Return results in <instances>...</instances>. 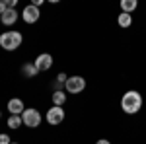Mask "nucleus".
Segmentation results:
<instances>
[{
	"mask_svg": "<svg viewBox=\"0 0 146 144\" xmlns=\"http://www.w3.org/2000/svg\"><path fill=\"white\" fill-rule=\"evenodd\" d=\"M66 80H68V76L64 72H58V76H56V82H58V84H66Z\"/></svg>",
	"mask_w": 146,
	"mask_h": 144,
	"instance_id": "obj_15",
	"label": "nucleus"
},
{
	"mask_svg": "<svg viewBox=\"0 0 146 144\" xmlns=\"http://www.w3.org/2000/svg\"><path fill=\"white\" fill-rule=\"evenodd\" d=\"M22 121H23L25 127L35 129V127H39V125H41V113L35 109V107H27V109L22 113Z\"/></svg>",
	"mask_w": 146,
	"mask_h": 144,
	"instance_id": "obj_3",
	"label": "nucleus"
},
{
	"mask_svg": "<svg viewBox=\"0 0 146 144\" xmlns=\"http://www.w3.org/2000/svg\"><path fill=\"white\" fill-rule=\"evenodd\" d=\"M45 119L49 125H60V123L64 121V109L62 107H58V105H53L51 109L47 111V115H45Z\"/></svg>",
	"mask_w": 146,
	"mask_h": 144,
	"instance_id": "obj_5",
	"label": "nucleus"
},
{
	"mask_svg": "<svg viewBox=\"0 0 146 144\" xmlns=\"http://www.w3.org/2000/svg\"><path fill=\"white\" fill-rule=\"evenodd\" d=\"M39 16H41V12H39V8L37 6H33V4H29V6H25L22 12V20L25 23H35L37 20H39Z\"/></svg>",
	"mask_w": 146,
	"mask_h": 144,
	"instance_id": "obj_6",
	"label": "nucleus"
},
{
	"mask_svg": "<svg viewBox=\"0 0 146 144\" xmlns=\"http://www.w3.org/2000/svg\"><path fill=\"white\" fill-rule=\"evenodd\" d=\"M96 144H111V142H109L107 138H100V140H98V142H96Z\"/></svg>",
	"mask_w": 146,
	"mask_h": 144,
	"instance_id": "obj_19",
	"label": "nucleus"
},
{
	"mask_svg": "<svg viewBox=\"0 0 146 144\" xmlns=\"http://www.w3.org/2000/svg\"><path fill=\"white\" fill-rule=\"evenodd\" d=\"M121 8H123L125 14H133L138 8V2L136 0H121Z\"/></svg>",
	"mask_w": 146,
	"mask_h": 144,
	"instance_id": "obj_11",
	"label": "nucleus"
},
{
	"mask_svg": "<svg viewBox=\"0 0 146 144\" xmlns=\"http://www.w3.org/2000/svg\"><path fill=\"white\" fill-rule=\"evenodd\" d=\"M8 10V6H6V2H0V16L4 14V12Z\"/></svg>",
	"mask_w": 146,
	"mask_h": 144,
	"instance_id": "obj_18",
	"label": "nucleus"
},
{
	"mask_svg": "<svg viewBox=\"0 0 146 144\" xmlns=\"http://www.w3.org/2000/svg\"><path fill=\"white\" fill-rule=\"evenodd\" d=\"M66 101V92H53V105H58V107H62V103Z\"/></svg>",
	"mask_w": 146,
	"mask_h": 144,
	"instance_id": "obj_13",
	"label": "nucleus"
},
{
	"mask_svg": "<svg viewBox=\"0 0 146 144\" xmlns=\"http://www.w3.org/2000/svg\"><path fill=\"white\" fill-rule=\"evenodd\" d=\"M4 2H6V6H8V8H14V10H16V4H18V0H4Z\"/></svg>",
	"mask_w": 146,
	"mask_h": 144,
	"instance_id": "obj_17",
	"label": "nucleus"
},
{
	"mask_svg": "<svg viewBox=\"0 0 146 144\" xmlns=\"http://www.w3.org/2000/svg\"><path fill=\"white\" fill-rule=\"evenodd\" d=\"M39 74V70L35 68L33 62H25V64H22V76L23 78H35Z\"/></svg>",
	"mask_w": 146,
	"mask_h": 144,
	"instance_id": "obj_10",
	"label": "nucleus"
},
{
	"mask_svg": "<svg viewBox=\"0 0 146 144\" xmlns=\"http://www.w3.org/2000/svg\"><path fill=\"white\" fill-rule=\"evenodd\" d=\"M8 111H10L12 115H22L23 111H25V105H23V101L20 98H12L8 101Z\"/></svg>",
	"mask_w": 146,
	"mask_h": 144,
	"instance_id": "obj_8",
	"label": "nucleus"
},
{
	"mask_svg": "<svg viewBox=\"0 0 146 144\" xmlns=\"http://www.w3.org/2000/svg\"><path fill=\"white\" fill-rule=\"evenodd\" d=\"M0 144H12V140H10V136L8 134H0Z\"/></svg>",
	"mask_w": 146,
	"mask_h": 144,
	"instance_id": "obj_16",
	"label": "nucleus"
},
{
	"mask_svg": "<svg viewBox=\"0 0 146 144\" xmlns=\"http://www.w3.org/2000/svg\"><path fill=\"white\" fill-rule=\"evenodd\" d=\"M22 125H23L22 115H10V117H8V127H10V129H20Z\"/></svg>",
	"mask_w": 146,
	"mask_h": 144,
	"instance_id": "obj_14",
	"label": "nucleus"
},
{
	"mask_svg": "<svg viewBox=\"0 0 146 144\" xmlns=\"http://www.w3.org/2000/svg\"><path fill=\"white\" fill-rule=\"evenodd\" d=\"M33 64H35V68H37L39 72H45V70H49V68L53 66V55H49V53H41V55L33 60Z\"/></svg>",
	"mask_w": 146,
	"mask_h": 144,
	"instance_id": "obj_7",
	"label": "nucleus"
},
{
	"mask_svg": "<svg viewBox=\"0 0 146 144\" xmlns=\"http://www.w3.org/2000/svg\"><path fill=\"white\" fill-rule=\"evenodd\" d=\"M142 107V96L136 92V90H129L125 92L123 98H121V109L127 113V115H135L138 113Z\"/></svg>",
	"mask_w": 146,
	"mask_h": 144,
	"instance_id": "obj_1",
	"label": "nucleus"
},
{
	"mask_svg": "<svg viewBox=\"0 0 146 144\" xmlns=\"http://www.w3.org/2000/svg\"><path fill=\"white\" fill-rule=\"evenodd\" d=\"M0 22L4 23V25H14V23L18 22V12L14 10V8H8V10L0 16Z\"/></svg>",
	"mask_w": 146,
	"mask_h": 144,
	"instance_id": "obj_9",
	"label": "nucleus"
},
{
	"mask_svg": "<svg viewBox=\"0 0 146 144\" xmlns=\"http://www.w3.org/2000/svg\"><path fill=\"white\" fill-rule=\"evenodd\" d=\"M84 90H86V80L82 76H68L66 84H64L66 94H82Z\"/></svg>",
	"mask_w": 146,
	"mask_h": 144,
	"instance_id": "obj_4",
	"label": "nucleus"
},
{
	"mask_svg": "<svg viewBox=\"0 0 146 144\" xmlns=\"http://www.w3.org/2000/svg\"><path fill=\"white\" fill-rule=\"evenodd\" d=\"M117 23H119L121 27H131V25H133V16H131V14L121 12V16L117 18Z\"/></svg>",
	"mask_w": 146,
	"mask_h": 144,
	"instance_id": "obj_12",
	"label": "nucleus"
},
{
	"mask_svg": "<svg viewBox=\"0 0 146 144\" xmlns=\"http://www.w3.org/2000/svg\"><path fill=\"white\" fill-rule=\"evenodd\" d=\"M12 144H18V142H12Z\"/></svg>",
	"mask_w": 146,
	"mask_h": 144,
	"instance_id": "obj_21",
	"label": "nucleus"
},
{
	"mask_svg": "<svg viewBox=\"0 0 146 144\" xmlns=\"http://www.w3.org/2000/svg\"><path fill=\"white\" fill-rule=\"evenodd\" d=\"M0 117H2V111H0Z\"/></svg>",
	"mask_w": 146,
	"mask_h": 144,
	"instance_id": "obj_20",
	"label": "nucleus"
},
{
	"mask_svg": "<svg viewBox=\"0 0 146 144\" xmlns=\"http://www.w3.org/2000/svg\"><path fill=\"white\" fill-rule=\"evenodd\" d=\"M23 43V35L20 31H4L0 35V47L4 51H16Z\"/></svg>",
	"mask_w": 146,
	"mask_h": 144,
	"instance_id": "obj_2",
	"label": "nucleus"
}]
</instances>
